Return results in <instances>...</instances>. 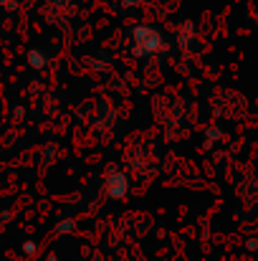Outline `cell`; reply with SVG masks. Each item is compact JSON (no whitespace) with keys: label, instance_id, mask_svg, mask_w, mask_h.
Segmentation results:
<instances>
[{"label":"cell","instance_id":"cell-2","mask_svg":"<svg viewBox=\"0 0 258 261\" xmlns=\"http://www.w3.org/2000/svg\"><path fill=\"white\" fill-rule=\"evenodd\" d=\"M109 185H111V188H109V193H111V195H124L127 180H124L122 175H117V177H111V180H109Z\"/></svg>","mask_w":258,"mask_h":261},{"label":"cell","instance_id":"cell-1","mask_svg":"<svg viewBox=\"0 0 258 261\" xmlns=\"http://www.w3.org/2000/svg\"><path fill=\"white\" fill-rule=\"evenodd\" d=\"M134 41H139L137 46V54H145V51H155L160 48V33L150 31V28H134Z\"/></svg>","mask_w":258,"mask_h":261}]
</instances>
